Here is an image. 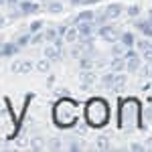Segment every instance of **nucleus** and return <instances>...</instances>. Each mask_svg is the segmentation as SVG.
Listing matches in <instances>:
<instances>
[{"label": "nucleus", "mask_w": 152, "mask_h": 152, "mask_svg": "<svg viewBox=\"0 0 152 152\" xmlns=\"http://www.w3.org/2000/svg\"><path fill=\"white\" fill-rule=\"evenodd\" d=\"M138 12H140V8H138V6H132V8H128V14H132V16H136Z\"/></svg>", "instance_id": "nucleus-12"}, {"label": "nucleus", "mask_w": 152, "mask_h": 152, "mask_svg": "<svg viewBox=\"0 0 152 152\" xmlns=\"http://www.w3.org/2000/svg\"><path fill=\"white\" fill-rule=\"evenodd\" d=\"M51 10H53V12H59V10H61V4H53V6H51Z\"/></svg>", "instance_id": "nucleus-13"}, {"label": "nucleus", "mask_w": 152, "mask_h": 152, "mask_svg": "<svg viewBox=\"0 0 152 152\" xmlns=\"http://www.w3.org/2000/svg\"><path fill=\"white\" fill-rule=\"evenodd\" d=\"M122 43H124L126 47H132V45H134V35H132V33H124V35H122Z\"/></svg>", "instance_id": "nucleus-9"}, {"label": "nucleus", "mask_w": 152, "mask_h": 152, "mask_svg": "<svg viewBox=\"0 0 152 152\" xmlns=\"http://www.w3.org/2000/svg\"><path fill=\"white\" fill-rule=\"evenodd\" d=\"M99 35L105 37V39H110V41H114V39H116V31H114V26H104V28L99 31Z\"/></svg>", "instance_id": "nucleus-7"}, {"label": "nucleus", "mask_w": 152, "mask_h": 152, "mask_svg": "<svg viewBox=\"0 0 152 152\" xmlns=\"http://www.w3.org/2000/svg\"><path fill=\"white\" fill-rule=\"evenodd\" d=\"M18 4H20V10H18V14H31V12H37V10H39V4H37V2L23 0V2H18Z\"/></svg>", "instance_id": "nucleus-3"}, {"label": "nucleus", "mask_w": 152, "mask_h": 152, "mask_svg": "<svg viewBox=\"0 0 152 152\" xmlns=\"http://www.w3.org/2000/svg\"><path fill=\"white\" fill-rule=\"evenodd\" d=\"M53 120L57 126H73L77 122V105L71 99H61L53 110Z\"/></svg>", "instance_id": "nucleus-2"}, {"label": "nucleus", "mask_w": 152, "mask_h": 152, "mask_svg": "<svg viewBox=\"0 0 152 152\" xmlns=\"http://www.w3.org/2000/svg\"><path fill=\"white\" fill-rule=\"evenodd\" d=\"M6 2H8V0H0V6H4V4H6Z\"/></svg>", "instance_id": "nucleus-15"}, {"label": "nucleus", "mask_w": 152, "mask_h": 152, "mask_svg": "<svg viewBox=\"0 0 152 152\" xmlns=\"http://www.w3.org/2000/svg\"><path fill=\"white\" fill-rule=\"evenodd\" d=\"M148 16H150V23H152V10H150V12H148Z\"/></svg>", "instance_id": "nucleus-16"}, {"label": "nucleus", "mask_w": 152, "mask_h": 152, "mask_svg": "<svg viewBox=\"0 0 152 152\" xmlns=\"http://www.w3.org/2000/svg\"><path fill=\"white\" fill-rule=\"evenodd\" d=\"M41 24H43V23H39V20H37V23H33V24H31V33H37V31L41 28Z\"/></svg>", "instance_id": "nucleus-11"}, {"label": "nucleus", "mask_w": 152, "mask_h": 152, "mask_svg": "<svg viewBox=\"0 0 152 152\" xmlns=\"http://www.w3.org/2000/svg\"><path fill=\"white\" fill-rule=\"evenodd\" d=\"M138 28H140L144 35L152 37V23H148V20H140V23H138Z\"/></svg>", "instance_id": "nucleus-8"}, {"label": "nucleus", "mask_w": 152, "mask_h": 152, "mask_svg": "<svg viewBox=\"0 0 152 152\" xmlns=\"http://www.w3.org/2000/svg\"><path fill=\"white\" fill-rule=\"evenodd\" d=\"M75 37H77V31H75V28H69V31H67V35H65V41H69V43H71Z\"/></svg>", "instance_id": "nucleus-10"}, {"label": "nucleus", "mask_w": 152, "mask_h": 152, "mask_svg": "<svg viewBox=\"0 0 152 152\" xmlns=\"http://www.w3.org/2000/svg\"><path fill=\"white\" fill-rule=\"evenodd\" d=\"M120 12H122V6H120V4H112V6H107V10H105V18H116Z\"/></svg>", "instance_id": "nucleus-5"}, {"label": "nucleus", "mask_w": 152, "mask_h": 152, "mask_svg": "<svg viewBox=\"0 0 152 152\" xmlns=\"http://www.w3.org/2000/svg\"><path fill=\"white\" fill-rule=\"evenodd\" d=\"M126 57H128V69L130 71H136V69H138V65H140L138 55H136V53H128Z\"/></svg>", "instance_id": "nucleus-4"}, {"label": "nucleus", "mask_w": 152, "mask_h": 152, "mask_svg": "<svg viewBox=\"0 0 152 152\" xmlns=\"http://www.w3.org/2000/svg\"><path fill=\"white\" fill-rule=\"evenodd\" d=\"M14 2H23V0H8V4H14Z\"/></svg>", "instance_id": "nucleus-14"}, {"label": "nucleus", "mask_w": 152, "mask_h": 152, "mask_svg": "<svg viewBox=\"0 0 152 152\" xmlns=\"http://www.w3.org/2000/svg\"><path fill=\"white\" fill-rule=\"evenodd\" d=\"M31 67H33V63H28V61H24V63H14V65H12V71L24 73V71H28Z\"/></svg>", "instance_id": "nucleus-6"}, {"label": "nucleus", "mask_w": 152, "mask_h": 152, "mask_svg": "<svg viewBox=\"0 0 152 152\" xmlns=\"http://www.w3.org/2000/svg\"><path fill=\"white\" fill-rule=\"evenodd\" d=\"M85 122L89 124V126H94V128H99V126H104L105 122H107V118H110V107L105 104L104 99H89L87 105H85Z\"/></svg>", "instance_id": "nucleus-1"}]
</instances>
